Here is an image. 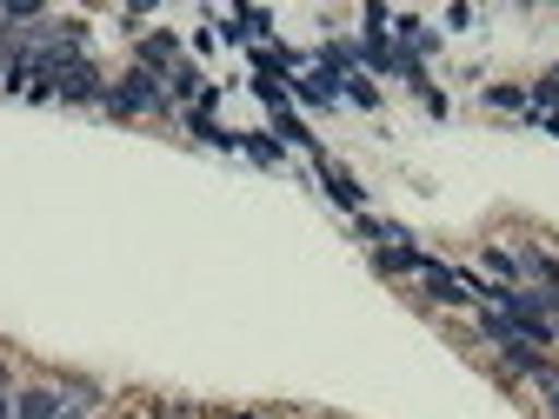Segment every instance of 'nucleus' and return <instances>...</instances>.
I'll return each instance as SVG.
<instances>
[{
	"label": "nucleus",
	"mask_w": 559,
	"mask_h": 419,
	"mask_svg": "<svg viewBox=\"0 0 559 419\" xmlns=\"http://www.w3.org/2000/svg\"><path fill=\"white\" fill-rule=\"evenodd\" d=\"M140 60H147V67H174V34H154L147 47H140Z\"/></svg>",
	"instance_id": "nucleus-3"
},
{
	"label": "nucleus",
	"mask_w": 559,
	"mask_h": 419,
	"mask_svg": "<svg viewBox=\"0 0 559 419\" xmlns=\"http://www.w3.org/2000/svg\"><path fill=\"white\" fill-rule=\"evenodd\" d=\"M107 107H114V113H160L167 94H160V81L147 74V67H140V74H127V81L107 94Z\"/></svg>",
	"instance_id": "nucleus-1"
},
{
	"label": "nucleus",
	"mask_w": 559,
	"mask_h": 419,
	"mask_svg": "<svg viewBox=\"0 0 559 419\" xmlns=\"http://www.w3.org/2000/svg\"><path fill=\"white\" fill-rule=\"evenodd\" d=\"M320 173H326V187H333V200L346 206V214H360V200H367V193H360V180H346L340 167H320Z\"/></svg>",
	"instance_id": "nucleus-2"
}]
</instances>
